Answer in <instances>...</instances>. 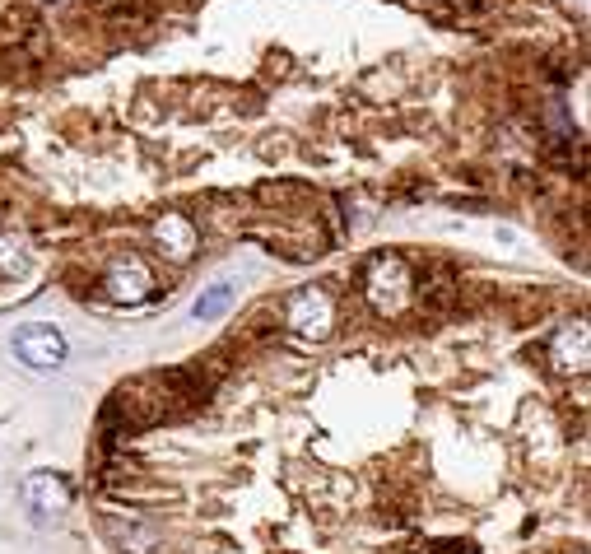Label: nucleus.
<instances>
[{"instance_id":"obj_6","label":"nucleus","mask_w":591,"mask_h":554,"mask_svg":"<svg viewBox=\"0 0 591 554\" xmlns=\"http://www.w3.org/2000/svg\"><path fill=\"white\" fill-rule=\"evenodd\" d=\"M154 238H159L163 257H173V261H191V257H196V243H201L196 224H191V219H182V215L154 219Z\"/></svg>"},{"instance_id":"obj_8","label":"nucleus","mask_w":591,"mask_h":554,"mask_svg":"<svg viewBox=\"0 0 591 554\" xmlns=\"http://www.w3.org/2000/svg\"><path fill=\"white\" fill-rule=\"evenodd\" d=\"M233 303H238V280L229 275V280H215L191 303V317H196V322H219V317H229Z\"/></svg>"},{"instance_id":"obj_2","label":"nucleus","mask_w":591,"mask_h":554,"mask_svg":"<svg viewBox=\"0 0 591 554\" xmlns=\"http://www.w3.org/2000/svg\"><path fill=\"white\" fill-rule=\"evenodd\" d=\"M284 326L294 331L298 340H326L336 331V298L326 289H298L289 303H284Z\"/></svg>"},{"instance_id":"obj_9","label":"nucleus","mask_w":591,"mask_h":554,"mask_svg":"<svg viewBox=\"0 0 591 554\" xmlns=\"http://www.w3.org/2000/svg\"><path fill=\"white\" fill-rule=\"evenodd\" d=\"M554 354V368H564V373H582L587 368V331L582 326H564L550 345Z\"/></svg>"},{"instance_id":"obj_3","label":"nucleus","mask_w":591,"mask_h":554,"mask_svg":"<svg viewBox=\"0 0 591 554\" xmlns=\"http://www.w3.org/2000/svg\"><path fill=\"white\" fill-rule=\"evenodd\" d=\"M14 354H19L28 368L52 373V368L66 364V336H61L52 322H28L14 331Z\"/></svg>"},{"instance_id":"obj_10","label":"nucleus","mask_w":591,"mask_h":554,"mask_svg":"<svg viewBox=\"0 0 591 554\" xmlns=\"http://www.w3.org/2000/svg\"><path fill=\"white\" fill-rule=\"evenodd\" d=\"M28 271V238L19 229H0V280H19Z\"/></svg>"},{"instance_id":"obj_4","label":"nucleus","mask_w":591,"mask_h":554,"mask_svg":"<svg viewBox=\"0 0 591 554\" xmlns=\"http://www.w3.org/2000/svg\"><path fill=\"white\" fill-rule=\"evenodd\" d=\"M19 494H24V508L33 522H52V517H61L70 508V499H75V494H70V480L56 471H33Z\"/></svg>"},{"instance_id":"obj_5","label":"nucleus","mask_w":591,"mask_h":554,"mask_svg":"<svg viewBox=\"0 0 591 554\" xmlns=\"http://www.w3.org/2000/svg\"><path fill=\"white\" fill-rule=\"evenodd\" d=\"M103 294H108L112 303H145V298L154 294V271H149V261H140V257L112 261L108 275H103Z\"/></svg>"},{"instance_id":"obj_7","label":"nucleus","mask_w":591,"mask_h":554,"mask_svg":"<svg viewBox=\"0 0 591 554\" xmlns=\"http://www.w3.org/2000/svg\"><path fill=\"white\" fill-rule=\"evenodd\" d=\"M108 531L117 536V545L126 554H154V550H159V527H154V522H145V517H126V522H121V517H112Z\"/></svg>"},{"instance_id":"obj_1","label":"nucleus","mask_w":591,"mask_h":554,"mask_svg":"<svg viewBox=\"0 0 591 554\" xmlns=\"http://www.w3.org/2000/svg\"><path fill=\"white\" fill-rule=\"evenodd\" d=\"M415 275L401 257H373L363 266V298L373 303L382 317H401L415 303Z\"/></svg>"},{"instance_id":"obj_11","label":"nucleus","mask_w":591,"mask_h":554,"mask_svg":"<svg viewBox=\"0 0 591 554\" xmlns=\"http://www.w3.org/2000/svg\"><path fill=\"white\" fill-rule=\"evenodd\" d=\"M42 5H52V0H42Z\"/></svg>"}]
</instances>
